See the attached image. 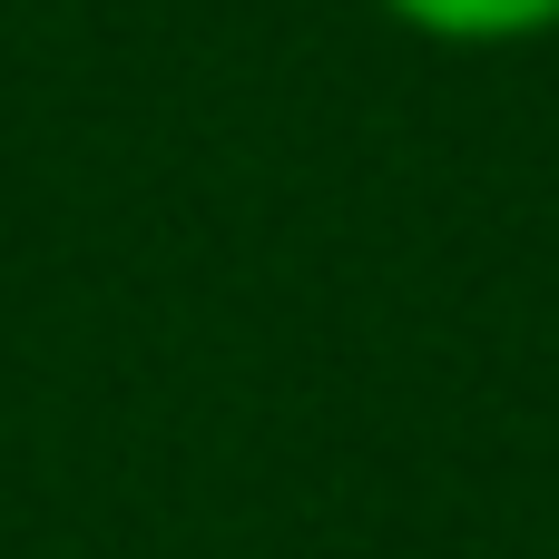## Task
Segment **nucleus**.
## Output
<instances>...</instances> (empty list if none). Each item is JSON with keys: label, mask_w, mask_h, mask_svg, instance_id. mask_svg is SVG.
I'll use <instances>...</instances> for the list:
<instances>
[{"label": "nucleus", "mask_w": 559, "mask_h": 559, "mask_svg": "<svg viewBox=\"0 0 559 559\" xmlns=\"http://www.w3.org/2000/svg\"><path fill=\"white\" fill-rule=\"evenodd\" d=\"M373 10H393L403 29L452 39V49H511V39L559 29V0H373Z\"/></svg>", "instance_id": "nucleus-1"}]
</instances>
